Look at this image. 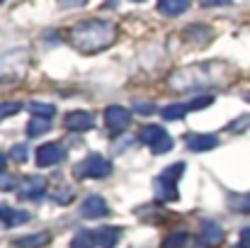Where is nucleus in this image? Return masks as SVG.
<instances>
[{
	"mask_svg": "<svg viewBox=\"0 0 250 248\" xmlns=\"http://www.w3.org/2000/svg\"><path fill=\"white\" fill-rule=\"evenodd\" d=\"M71 44L83 54H97L117 42V24L109 20H85L71 27Z\"/></svg>",
	"mask_w": 250,
	"mask_h": 248,
	"instance_id": "obj_1",
	"label": "nucleus"
},
{
	"mask_svg": "<svg viewBox=\"0 0 250 248\" xmlns=\"http://www.w3.org/2000/svg\"><path fill=\"white\" fill-rule=\"evenodd\" d=\"M219 81H221V64H202V66H189V68L175 71L167 83L175 90L189 92V90H204Z\"/></svg>",
	"mask_w": 250,
	"mask_h": 248,
	"instance_id": "obj_2",
	"label": "nucleus"
},
{
	"mask_svg": "<svg viewBox=\"0 0 250 248\" xmlns=\"http://www.w3.org/2000/svg\"><path fill=\"white\" fill-rule=\"evenodd\" d=\"M112 173V163L107 158H102L100 154H90L87 158H83L81 163H76L73 168V175L78 180H85V178H107Z\"/></svg>",
	"mask_w": 250,
	"mask_h": 248,
	"instance_id": "obj_3",
	"label": "nucleus"
},
{
	"mask_svg": "<svg viewBox=\"0 0 250 248\" xmlns=\"http://www.w3.org/2000/svg\"><path fill=\"white\" fill-rule=\"evenodd\" d=\"M139 141L146 144V146H151V151H153L156 156H158V154H167V151L172 149V139H170V134H167L166 129L156 127V124L144 127L141 134H139Z\"/></svg>",
	"mask_w": 250,
	"mask_h": 248,
	"instance_id": "obj_4",
	"label": "nucleus"
},
{
	"mask_svg": "<svg viewBox=\"0 0 250 248\" xmlns=\"http://www.w3.org/2000/svg\"><path fill=\"white\" fill-rule=\"evenodd\" d=\"M104 124L112 134H119L124 132L129 124H131V110L126 107H119V105H112L104 110Z\"/></svg>",
	"mask_w": 250,
	"mask_h": 248,
	"instance_id": "obj_5",
	"label": "nucleus"
},
{
	"mask_svg": "<svg viewBox=\"0 0 250 248\" xmlns=\"http://www.w3.org/2000/svg\"><path fill=\"white\" fill-rule=\"evenodd\" d=\"M63 156H66V151H63V146H61V144H56V141L44 144V146H39V149H37V163L42 165V168H49V165L61 163V161H63Z\"/></svg>",
	"mask_w": 250,
	"mask_h": 248,
	"instance_id": "obj_6",
	"label": "nucleus"
},
{
	"mask_svg": "<svg viewBox=\"0 0 250 248\" xmlns=\"http://www.w3.org/2000/svg\"><path fill=\"white\" fill-rule=\"evenodd\" d=\"M29 219H32L29 212H24V209H15V207H10V204H0V224H2L5 229H12V226L27 224Z\"/></svg>",
	"mask_w": 250,
	"mask_h": 248,
	"instance_id": "obj_7",
	"label": "nucleus"
},
{
	"mask_svg": "<svg viewBox=\"0 0 250 248\" xmlns=\"http://www.w3.org/2000/svg\"><path fill=\"white\" fill-rule=\"evenodd\" d=\"M63 124H66V129H71V132H87V129L95 127V117H92L90 112L76 110V112H68V114L63 117Z\"/></svg>",
	"mask_w": 250,
	"mask_h": 248,
	"instance_id": "obj_8",
	"label": "nucleus"
},
{
	"mask_svg": "<svg viewBox=\"0 0 250 248\" xmlns=\"http://www.w3.org/2000/svg\"><path fill=\"white\" fill-rule=\"evenodd\" d=\"M44 192H46L44 178L32 175V178H27V180L22 182V190L17 192V197H20V200H39V197H44Z\"/></svg>",
	"mask_w": 250,
	"mask_h": 248,
	"instance_id": "obj_9",
	"label": "nucleus"
},
{
	"mask_svg": "<svg viewBox=\"0 0 250 248\" xmlns=\"http://www.w3.org/2000/svg\"><path fill=\"white\" fill-rule=\"evenodd\" d=\"M81 214H83L85 219H100V217H107L109 214V207H107V202L102 197L90 195L83 202V207H81Z\"/></svg>",
	"mask_w": 250,
	"mask_h": 248,
	"instance_id": "obj_10",
	"label": "nucleus"
},
{
	"mask_svg": "<svg viewBox=\"0 0 250 248\" xmlns=\"http://www.w3.org/2000/svg\"><path fill=\"white\" fill-rule=\"evenodd\" d=\"M219 146V136L216 134H189L187 136V149L189 151H211Z\"/></svg>",
	"mask_w": 250,
	"mask_h": 248,
	"instance_id": "obj_11",
	"label": "nucleus"
},
{
	"mask_svg": "<svg viewBox=\"0 0 250 248\" xmlns=\"http://www.w3.org/2000/svg\"><path fill=\"white\" fill-rule=\"evenodd\" d=\"M119 239H122V229L117 226H100L95 231V244L102 248H114L119 244Z\"/></svg>",
	"mask_w": 250,
	"mask_h": 248,
	"instance_id": "obj_12",
	"label": "nucleus"
},
{
	"mask_svg": "<svg viewBox=\"0 0 250 248\" xmlns=\"http://www.w3.org/2000/svg\"><path fill=\"white\" fill-rule=\"evenodd\" d=\"M221 239H224V231L216 222H204L202 224V231H199V244L202 246H216Z\"/></svg>",
	"mask_w": 250,
	"mask_h": 248,
	"instance_id": "obj_13",
	"label": "nucleus"
},
{
	"mask_svg": "<svg viewBox=\"0 0 250 248\" xmlns=\"http://www.w3.org/2000/svg\"><path fill=\"white\" fill-rule=\"evenodd\" d=\"M177 182L166 180V178H156V195L161 202H175L177 200V190H175Z\"/></svg>",
	"mask_w": 250,
	"mask_h": 248,
	"instance_id": "obj_14",
	"label": "nucleus"
},
{
	"mask_svg": "<svg viewBox=\"0 0 250 248\" xmlns=\"http://www.w3.org/2000/svg\"><path fill=\"white\" fill-rule=\"evenodd\" d=\"M187 7H189V2H187V0H161V2H158V12H163L166 17L182 15Z\"/></svg>",
	"mask_w": 250,
	"mask_h": 248,
	"instance_id": "obj_15",
	"label": "nucleus"
},
{
	"mask_svg": "<svg viewBox=\"0 0 250 248\" xmlns=\"http://www.w3.org/2000/svg\"><path fill=\"white\" fill-rule=\"evenodd\" d=\"M49 241H51V234L42 231V234H32V236L17 239V241H15V246H20V248H42V246H46Z\"/></svg>",
	"mask_w": 250,
	"mask_h": 248,
	"instance_id": "obj_16",
	"label": "nucleus"
},
{
	"mask_svg": "<svg viewBox=\"0 0 250 248\" xmlns=\"http://www.w3.org/2000/svg\"><path fill=\"white\" fill-rule=\"evenodd\" d=\"M192 246V236L185 231H172L163 239V248H189Z\"/></svg>",
	"mask_w": 250,
	"mask_h": 248,
	"instance_id": "obj_17",
	"label": "nucleus"
},
{
	"mask_svg": "<svg viewBox=\"0 0 250 248\" xmlns=\"http://www.w3.org/2000/svg\"><path fill=\"white\" fill-rule=\"evenodd\" d=\"M229 207L233 212L250 214V192H246V195H229Z\"/></svg>",
	"mask_w": 250,
	"mask_h": 248,
	"instance_id": "obj_18",
	"label": "nucleus"
},
{
	"mask_svg": "<svg viewBox=\"0 0 250 248\" xmlns=\"http://www.w3.org/2000/svg\"><path fill=\"white\" fill-rule=\"evenodd\" d=\"M29 112L39 119H51L56 114V107L49 105V102H29Z\"/></svg>",
	"mask_w": 250,
	"mask_h": 248,
	"instance_id": "obj_19",
	"label": "nucleus"
},
{
	"mask_svg": "<svg viewBox=\"0 0 250 248\" xmlns=\"http://www.w3.org/2000/svg\"><path fill=\"white\" fill-rule=\"evenodd\" d=\"M51 129V122L49 119H39V117H34L29 124H27V134L29 136H42L44 132H49Z\"/></svg>",
	"mask_w": 250,
	"mask_h": 248,
	"instance_id": "obj_20",
	"label": "nucleus"
},
{
	"mask_svg": "<svg viewBox=\"0 0 250 248\" xmlns=\"http://www.w3.org/2000/svg\"><path fill=\"white\" fill-rule=\"evenodd\" d=\"M95 234H90V231H78L76 236H73V241H71V248H95Z\"/></svg>",
	"mask_w": 250,
	"mask_h": 248,
	"instance_id": "obj_21",
	"label": "nucleus"
},
{
	"mask_svg": "<svg viewBox=\"0 0 250 248\" xmlns=\"http://www.w3.org/2000/svg\"><path fill=\"white\" fill-rule=\"evenodd\" d=\"M49 197H51L54 202H59V204H66V202L73 200V187L61 185V190H49Z\"/></svg>",
	"mask_w": 250,
	"mask_h": 248,
	"instance_id": "obj_22",
	"label": "nucleus"
},
{
	"mask_svg": "<svg viewBox=\"0 0 250 248\" xmlns=\"http://www.w3.org/2000/svg\"><path fill=\"white\" fill-rule=\"evenodd\" d=\"M187 112H189L187 105H167L166 110H163V117L166 119H182Z\"/></svg>",
	"mask_w": 250,
	"mask_h": 248,
	"instance_id": "obj_23",
	"label": "nucleus"
},
{
	"mask_svg": "<svg viewBox=\"0 0 250 248\" xmlns=\"http://www.w3.org/2000/svg\"><path fill=\"white\" fill-rule=\"evenodd\" d=\"M182 173H185V163H172V165H167L166 170L161 173V178H166V180H172V182H177V180L182 178Z\"/></svg>",
	"mask_w": 250,
	"mask_h": 248,
	"instance_id": "obj_24",
	"label": "nucleus"
},
{
	"mask_svg": "<svg viewBox=\"0 0 250 248\" xmlns=\"http://www.w3.org/2000/svg\"><path fill=\"white\" fill-rule=\"evenodd\" d=\"M20 110H22V102H0V122H2L5 117L17 114Z\"/></svg>",
	"mask_w": 250,
	"mask_h": 248,
	"instance_id": "obj_25",
	"label": "nucleus"
},
{
	"mask_svg": "<svg viewBox=\"0 0 250 248\" xmlns=\"http://www.w3.org/2000/svg\"><path fill=\"white\" fill-rule=\"evenodd\" d=\"M10 158L17 161V163H24V161H27V146H24V144H15V146L10 149Z\"/></svg>",
	"mask_w": 250,
	"mask_h": 248,
	"instance_id": "obj_26",
	"label": "nucleus"
},
{
	"mask_svg": "<svg viewBox=\"0 0 250 248\" xmlns=\"http://www.w3.org/2000/svg\"><path fill=\"white\" fill-rule=\"evenodd\" d=\"M214 102V97L211 95H204V97H197V100H192L189 105H187V110H202V107H209Z\"/></svg>",
	"mask_w": 250,
	"mask_h": 248,
	"instance_id": "obj_27",
	"label": "nucleus"
},
{
	"mask_svg": "<svg viewBox=\"0 0 250 248\" xmlns=\"http://www.w3.org/2000/svg\"><path fill=\"white\" fill-rule=\"evenodd\" d=\"M241 246L250 248V226H246V229L241 231Z\"/></svg>",
	"mask_w": 250,
	"mask_h": 248,
	"instance_id": "obj_28",
	"label": "nucleus"
},
{
	"mask_svg": "<svg viewBox=\"0 0 250 248\" xmlns=\"http://www.w3.org/2000/svg\"><path fill=\"white\" fill-rule=\"evenodd\" d=\"M136 107H139V112H141V114H151V112H156V107H153V105H148V102H144V105L139 102Z\"/></svg>",
	"mask_w": 250,
	"mask_h": 248,
	"instance_id": "obj_29",
	"label": "nucleus"
},
{
	"mask_svg": "<svg viewBox=\"0 0 250 248\" xmlns=\"http://www.w3.org/2000/svg\"><path fill=\"white\" fill-rule=\"evenodd\" d=\"M2 168H5V156L0 154V170H2Z\"/></svg>",
	"mask_w": 250,
	"mask_h": 248,
	"instance_id": "obj_30",
	"label": "nucleus"
},
{
	"mask_svg": "<svg viewBox=\"0 0 250 248\" xmlns=\"http://www.w3.org/2000/svg\"><path fill=\"white\" fill-rule=\"evenodd\" d=\"M233 248H246V246H233Z\"/></svg>",
	"mask_w": 250,
	"mask_h": 248,
	"instance_id": "obj_31",
	"label": "nucleus"
}]
</instances>
